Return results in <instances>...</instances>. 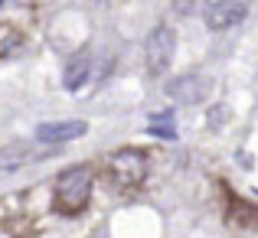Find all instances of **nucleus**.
I'll return each mask as SVG.
<instances>
[{"label": "nucleus", "instance_id": "obj_5", "mask_svg": "<svg viewBox=\"0 0 258 238\" xmlns=\"http://www.w3.org/2000/svg\"><path fill=\"white\" fill-rule=\"evenodd\" d=\"M88 131L85 121H49V124L36 127V140L43 144H66V140H76Z\"/></svg>", "mask_w": 258, "mask_h": 238}, {"label": "nucleus", "instance_id": "obj_2", "mask_svg": "<svg viewBox=\"0 0 258 238\" xmlns=\"http://www.w3.org/2000/svg\"><path fill=\"white\" fill-rule=\"evenodd\" d=\"M108 170H111L118 186H138L147 176V160H144V153H138V150H118L108 160Z\"/></svg>", "mask_w": 258, "mask_h": 238}, {"label": "nucleus", "instance_id": "obj_6", "mask_svg": "<svg viewBox=\"0 0 258 238\" xmlns=\"http://www.w3.org/2000/svg\"><path fill=\"white\" fill-rule=\"evenodd\" d=\"M209 82L200 78V75H180L167 85V95H170L173 101H180V105H196V101L203 98V88Z\"/></svg>", "mask_w": 258, "mask_h": 238}, {"label": "nucleus", "instance_id": "obj_8", "mask_svg": "<svg viewBox=\"0 0 258 238\" xmlns=\"http://www.w3.org/2000/svg\"><path fill=\"white\" fill-rule=\"evenodd\" d=\"M88 75H92V65H88V59H85V56L72 59V62L66 65V75H62L66 92H79V88L88 82Z\"/></svg>", "mask_w": 258, "mask_h": 238}, {"label": "nucleus", "instance_id": "obj_1", "mask_svg": "<svg viewBox=\"0 0 258 238\" xmlns=\"http://www.w3.org/2000/svg\"><path fill=\"white\" fill-rule=\"evenodd\" d=\"M92 196V170L76 167L56 180V206L62 212H79Z\"/></svg>", "mask_w": 258, "mask_h": 238}, {"label": "nucleus", "instance_id": "obj_4", "mask_svg": "<svg viewBox=\"0 0 258 238\" xmlns=\"http://www.w3.org/2000/svg\"><path fill=\"white\" fill-rule=\"evenodd\" d=\"M248 7L245 4H209L203 7V20H206L209 30H229V26H239L245 20Z\"/></svg>", "mask_w": 258, "mask_h": 238}, {"label": "nucleus", "instance_id": "obj_7", "mask_svg": "<svg viewBox=\"0 0 258 238\" xmlns=\"http://www.w3.org/2000/svg\"><path fill=\"white\" fill-rule=\"evenodd\" d=\"M30 160H36V150H33V144H26V140L0 147V173H13V170H20Z\"/></svg>", "mask_w": 258, "mask_h": 238}, {"label": "nucleus", "instance_id": "obj_9", "mask_svg": "<svg viewBox=\"0 0 258 238\" xmlns=\"http://www.w3.org/2000/svg\"><path fill=\"white\" fill-rule=\"evenodd\" d=\"M147 131H151L154 137H167V140L176 137V127L170 124V114H167V111L154 114V118H151V124H147Z\"/></svg>", "mask_w": 258, "mask_h": 238}, {"label": "nucleus", "instance_id": "obj_3", "mask_svg": "<svg viewBox=\"0 0 258 238\" xmlns=\"http://www.w3.org/2000/svg\"><path fill=\"white\" fill-rule=\"evenodd\" d=\"M176 49V36L170 26H154L151 36H147V69L151 72H164L173 59Z\"/></svg>", "mask_w": 258, "mask_h": 238}]
</instances>
